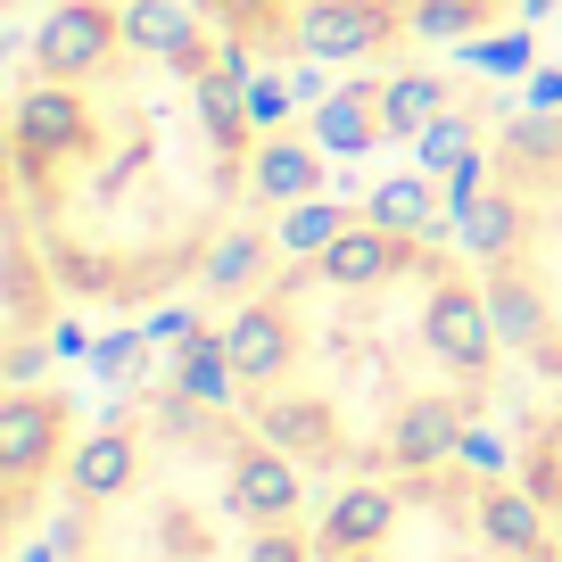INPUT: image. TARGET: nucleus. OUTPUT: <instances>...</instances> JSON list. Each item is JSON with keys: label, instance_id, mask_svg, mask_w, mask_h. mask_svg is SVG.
<instances>
[{"label": "nucleus", "instance_id": "c756f323", "mask_svg": "<svg viewBox=\"0 0 562 562\" xmlns=\"http://www.w3.org/2000/svg\"><path fill=\"white\" fill-rule=\"evenodd\" d=\"M529 108L562 116V67H529Z\"/></svg>", "mask_w": 562, "mask_h": 562}, {"label": "nucleus", "instance_id": "4468645a", "mask_svg": "<svg viewBox=\"0 0 562 562\" xmlns=\"http://www.w3.org/2000/svg\"><path fill=\"white\" fill-rule=\"evenodd\" d=\"M447 232L463 240V257L505 265V257H513V240H521V207H513V199H496V191H480L472 207H456V215H447Z\"/></svg>", "mask_w": 562, "mask_h": 562}, {"label": "nucleus", "instance_id": "f8f14e48", "mask_svg": "<svg viewBox=\"0 0 562 562\" xmlns=\"http://www.w3.org/2000/svg\"><path fill=\"white\" fill-rule=\"evenodd\" d=\"M248 182H257V199H273V207H306V199L323 191V149H315V140L265 133L257 158H248Z\"/></svg>", "mask_w": 562, "mask_h": 562}, {"label": "nucleus", "instance_id": "f3484780", "mask_svg": "<svg viewBox=\"0 0 562 562\" xmlns=\"http://www.w3.org/2000/svg\"><path fill=\"white\" fill-rule=\"evenodd\" d=\"M124 42L149 50V58H182L199 42V25H191L182 0H124Z\"/></svg>", "mask_w": 562, "mask_h": 562}, {"label": "nucleus", "instance_id": "a211bd4d", "mask_svg": "<svg viewBox=\"0 0 562 562\" xmlns=\"http://www.w3.org/2000/svg\"><path fill=\"white\" fill-rule=\"evenodd\" d=\"M439 108H447L439 75H389V83H381V133H422Z\"/></svg>", "mask_w": 562, "mask_h": 562}, {"label": "nucleus", "instance_id": "f257e3e1", "mask_svg": "<svg viewBox=\"0 0 562 562\" xmlns=\"http://www.w3.org/2000/svg\"><path fill=\"white\" fill-rule=\"evenodd\" d=\"M422 339H430V356H439L447 372L488 381V364H496L488 290H472V281H439V290H430V306H422Z\"/></svg>", "mask_w": 562, "mask_h": 562}, {"label": "nucleus", "instance_id": "dca6fc26", "mask_svg": "<svg viewBox=\"0 0 562 562\" xmlns=\"http://www.w3.org/2000/svg\"><path fill=\"white\" fill-rule=\"evenodd\" d=\"M430 182L439 175H389L381 191L364 199V215L381 232H397V240H422V232H439V207H430Z\"/></svg>", "mask_w": 562, "mask_h": 562}, {"label": "nucleus", "instance_id": "2f4dec72", "mask_svg": "<svg viewBox=\"0 0 562 562\" xmlns=\"http://www.w3.org/2000/svg\"><path fill=\"white\" fill-rule=\"evenodd\" d=\"M149 339H191V315H182V306H166V315H149Z\"/></svg>", "mask_w": 562, "mask_h": 562}, {"label": "nucleus", "instance_id": "1a4fd4ad", "mask_svg": "<svg viewBox=\"0 0 562 562\" xmlns=\"http://www.w3.org/2000/svg\"><path fill=\"white\" fill-rule=\"evenodd\" d=\"M140 472H149V456H140V439L124 422H108V430H91V439L67 447V496L75 505H108V496H124Z\"/></svg>", "mask_w": 562, "mask_h": 562}, {"label": "nucleus", "instance_id": "bb28decb", "mask_svg": "<svg viewBox=\"0 0 562 562\" xmlns=\"http://www.w3.org/2000/svg\"><path fill=\"white\" fill-rule=\"evenodd\" d=\"M472 58L488 75H529V34H496V42H472Z\"/></svg>", "mask_w": 562, "mask_h": 562}, {"label": "nucleus", "instance_id": "7c9ffc66", "mask_svg": "<svg viewBox=\"0 0 562 562\" xmlns=\"http://www.w3.org/2000/svg\"><path fill=\"white\" fill-rule=\"evenodd\" d=\"M34 372H42V348H34V339H18V348H9V381H34Z\"/></svg>", "mask_w": 562, "mask_h": 562}, {"label": "nucleus", "instance_id": "5701e85b", "mask_svg": "<svg viewBox=\"0 0 562 562\" xmlns=\"http://www.w3.org/2000/svg\"><path fill=\"white\" fill-rule=\"evenodd\" d=\"M405 25H414L422 42H463L480 25V0H414V18H405Z\"/></svg>", "mask_w": 562, "mask_h": 562}, {"label": "nucleus", "instance_id": "cd10ccee", "mask_svg": "<svg viewBox=\"0 0 562 562\" xmlns=\"http://www.w3.org/2000/svg\"><path fill=\"white\" fill-rule=\"evenodd\" d=\"M248 562H306V538L290 521L281 529H257V538H248Z\"/></svg>", "mask_w": 562, "mask_h": 562}, {"label": "nucleus", "instance_id": "7ed1b4c3", "mask_svg": "<svg viewBox=\"0 0 562 562\" xmlns=\"http://www.w3.org/2000/svg\"><path fill=\"white\" fill-rule=\"evenodd\" d=\"M257 439H273L281 456H299V463H348L356 447H348V422H339V405L331 397H290V389H265L257 397Z\"/></svg>", "mask_w": 562, "mask_h": 562}, {"label": "nucleus", "instance_id": "20e7f679", "mask_svg": "<svg viewBox=\"0 0 562 562\" xmlns=\"http://www.w3.org/2000/svg\"><path fill=\"white\" fill-rule=\"evenodd\" d=\"M116 42H124V18H116V9H100V0H58L50 18H42V34H34V58H42V75H50V83H83V75L100 67Z\"/></svg>", "mask_w": 562, "mask_h": 562}, {"label": "nucleus", "instance_id": "aec40b11", "mask_svg": "<svg viewBox=\"0 0 562 562\" xmlns=\"http://www.w3.org/2000/svg\"><path fill=\"white\" fill-rule=\"evenodd\" d=\"M414 158H422V175H456V166H472L480 158V140H472V116H456V108H439V116L414 133Z\"/></svg>", "mask_w": 562, "mask_h": 562}, {"label": "nucleus", "instance_id": "a878e982", "mask_svg": "<svg viewBox=\"0 0 562 562\" xmlns=\"http://www.w3.org/2000/svg\"><path fill=\"white\" fill-rule=\"evenodd\" d=\"M91 372H100V381H124V372H140V339H133V331H108L100 348H91Z\"/></svg>", "mask_w": 562, "mask_h": 562}, {"label": "nucleus", "instance_id": "f03ea898", "mask_svg": "<svg viewBox=\"0 0 562 562\" xmlns=\"http://www.w3.org/2000/svg\"><path fill=\"white\" fill-rule=\"evenodd\" d=\"M472 447V414L456 397H405L397 414L381 422V463L389 472H439Z\"/></svg>", "mask_w": 562, "mask_h": 562}, {"label": "nucleus", "instance_id": "393cba45", "mask_svg": "<svg viewBox=\"0 0 562 562\" xmlns=\"http://www.w3.org/2000/svg\"><path fill=\"white\" fill-rule=\"evenodd\" d=\"M505 149H513V158H562V116L521 108V116L505 124Z\"/></svg>", "mask_w": 562, "mask_h": 562}, {"label": "nucleus", "instance_id": "c85d7f7f", "mask_svg": "<svg viewBox=\"0 0 562 562\" xmlns=\"http://www.w3.org/2000/svg\"><path fill=\"white\" fill-rule=\"evenodd\" d=\"M290 100H299V108H323V100H331V91H323V58L290 67Z\"/></svg>", "mask_w": 562, "mask_h": 562}, {"label": "nucleus", "instance_id": "9b49d317", "mask_svg": "<svg viewBox=\"0 0 562 562\" xmlns=\"http://www.w3.org/2000/svg\"><path fill=\"white\" fill-rule=\"evenodd\" d=\"M397 257H405L397 232H381V224L364 215V224H348V232H339V240L315 257V273L331 281V290H381V281L397 273Z\"/></svg>", "mask_w": 562, "mask_h": 562}, {"label": "nucleus", "instance_id": "6ab92c4d", "mask_svg": "<svg viewBox=\"0 0 562 562\" xmlns=\"http://www.w3.org/2000/svg\"><path fill=\"white\" fill-rule=\"evenodd\" d=\"M488 315H496V339H513V348H529V339L546 331V299L521 273H505V265H496V281H488Z\"/></svg>", "mask_w": 562, "mask_h": 562}, {"label": "nucleus", "instance_id": "39448f33", "mask_svg": "<svg viewBox=\"0 0 562 562\" xmlns=\"http://www.w3.org/2000/svg\"><path fill=\"white\" fill-rule=\"evenodd\" d=\"M58 447H67V405L42 397V389H9L0 397V472H9V488L25 496Z\"/></svg>", "mask_w": 562, "mask_h": 562}, {"label": "nucleus", "instance_id": "b1692460", "mask_svg": "<svg viewBox=\"0 0 562 562\" xmlns=\"http://www.w3.org/2000/svg\"><path fill=\"white\" fill-rule=\"evenodd\" d=\"M240 116H248V133H273L281 116H290V75H248L240 83Z\"/></svg>", "mask_w": 562, "mask_h": 562}, {"label": "nucleus", "instance_id": "423d86ee", "mask_svg": "<svg viewBox=\"0 0 562 562\" xmlns=\"http://www.w3.org/2000/svg\"><path fill=\"white\" fill-rule=\"evenodd\" d=\"M91 149V116L75 100V83H42L18 100V158L25 166H67Z\"/></svg>", "mask_w": 562, "mask_h": 562}, {"label": "nucleus", "instance_id": "9d476101", "mask_svg": "<svg viewBox=\"0 0 562 562\" xmlns=\"http://www.w3.org/2000/svg\"><path fill=\"white\" fill-rule=\"evenodd\" d=\"M224 348H232V372H240L248 389L290 381V364H299V331H290L281 306H240V315L224 323Z\"/></svg>", "mask_w": 562, "mask_h": 562}, {"label": "nucleus", "instance_id": "412c9836", "mask_svg": "<svg viewBox=\"0 0 562 562\" xmlns=\"http://www.w3.org/2000/svg\"><path fill=\"white\" fill-rule=\"evenodd\" d=\"M348 232V215L331 207V199H306V207H290L281 215V232H273V248H290V257H323V248Z\"/></svg>", "mask_w": 562, "mask_h": 562}, {"label": "nucleus", "instance_id": "6e6552de", "mask_svg": "<svg viewBox=\"0 0 562 562\" xmlns=\"http://www.w3.org/2000/svg\"><path fill=\"white\" fill-rule=\"evenodd\" d=\"M389 42V9L381 0H306L299 9V50L306 58H372Z\"/></svg>", "mask_w": 562, "mask_h": 562}, {"label": "nucleus", "instance_id": "ddd939ff", "mask_svg": "<svg viewBox=\"0 0 562 562\" xmlns=\"http://www.w3.org/2000/svg\"><path fill=\"white\" fill-rule=\"evenodd\" d=\"M381 140V91H331L315 108V149L323 158H364Z\"/></svg>", "mask_w": 562, "mask_h": 562}, {"label": "nucleus", "instance_id": "2eb2a0df", "mask_svg": "<svg viewBox=\"0 0 562 562\" xmlns=\"http://www.w3.org/2000/svg\"><path fill=\"white\" fill-rule=\"evenodd\" d=\"M175 389H182V397H199V405H232V397H240V372H232L224 331H191V339H182Z\"/></svg>", "mask_w": 562, "mask_h": 562}, {"label": "nucleus", "instance_id": "4be33fe9", "mask_svg": "<svg viewBox=\"0 0 562 562\" xmlns=\"http://www.w3.org/2000/svg\"><path fill=\"white\" fill-rule=\"evenodd\" d=\"M265 248H273V240H257V232H224L215 257H207V290H248L257 265H265Z\"/></svg>", "mask_w": 562, "mask_h": 562}, {"label": "nucleus", "instance_id": "72a5a7b5", "mask_svg": "<svg viewBox=\"0 0 562 562\" xmlns=\"http://www.w3.org/2000/svg\"><path fill=\"white\" fill-rule=\"evenodd\" d=\"M521 9H529V18H554V9H562V0H521Z\"/></svg>", "mask_w": 562, "mask_h": 562}, {"label": "nucleus", "instance_id": "473e14b6", "mask_svg": "<svg viewBox=\"0 0 562 562\" xmlns=\"http://www.w3.org/2000/svg\"><path fill=\"white\" fill-rule=\"evenodd\" d=\"M50 348L58 356H91V339H83V323H50Z\"/></svg>", "mask_w": 562, "mask_h": 562}, {"label": "nucleus", "instance_id": "0eeeda50", "mask_svg": "<svg viewBox=\"0 0 562 562\" xmlns=\"http://www.w3.org/2000/svg\"><path fill=\"white\" fill-rule=\"evenodd\" d=\"M232 513L248 529H281L299 513V456H281L273 439L232 447Z\"/></svg>", "mask_w": 562, "mask_h": 562}]
</instances>
